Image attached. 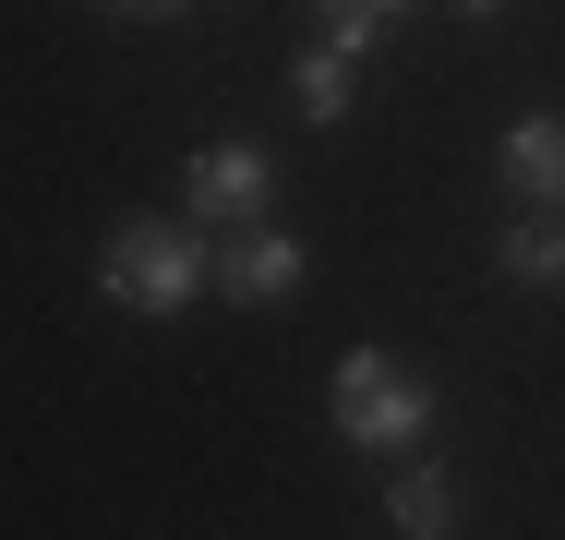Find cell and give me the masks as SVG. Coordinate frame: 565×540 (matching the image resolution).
I'll return each instance as SVG.
<instances>
[{"label":"cell","mask_w":565,"mask_h":540,"mask_svg":"<svg viewBox=\"0 0 565 540\" xmlns=\"http://www.w3.org/2000/svg\"><path fill=\"white\" fill-rule=\"evenodd\" d=\"M97 289L145 324H181L205 289H217V228L205 216H120L97 240Z\"/></svg>","instance_id":"obj_1"},{"label":"cell","mask_w":565,"mask_h":540,"mask_svg":"<svg viewBox=\"0 0 565 540\" xmlns=\"http://www.w3.org/2000/svg\"><path fill=\"white\" fill-rule=\"evenodd\" d=\"M326 421H338V444H361V456H409V444L434 432V385H422L397 348H349L338 385H326Z\"/></svg>","instance_id":"obj_2"},{"label":"cell","mask_w":565,"mask_h":540,"mask_svg":"<svg viewBox=\"0 0 565 540\" xmlns=\"http://www.w3.org/2000/svg\"><path fill=\"white\" fill-rule=\"evenodd\" d=\"M301 277H313V252H301L277 216L217 228V301H241V313H277V301H301Z\"/></svg>","instance_id":"obj_3"},{"label":"cell","mask_w":565,"mask_h":540,"mask_svg":"<svg viewBox=\"0 0 565 540\" xmlns=\"http://www.w3.org/2000/svg\"><path fill=\"white\" fill-rule=\"evenodd\" d=\"M181 216H205V228L277 216V156H265V144H205V156L181 169Z\"/></svg>","instance_id":"obj_4"},{"label":"cell","mask_w":565,"mask_h":540,"mask_svg":"<svg viewBox=\"0 0 565 540\" xmlns=\"http://www.w3.org/2000/svg\"><path fill=\"white\" fill-rule=\"evenodd\" d=\"M493 169H505L518 205H565V108H518L505 144H493Z\"/></svg>","instance_id":"obj_5"},{"label":"cell","mask_w":565,"mask_h":540,"mask_svg":"<svg viewBox=\"0 0 565 540\" xmlns=\"http://www.w3.org/2000/svg\"><path fill=\"white\" fill-rule=\"evenodd\" d=\"M457 505H469V493H457L446 456H397V480H385V529H397V540H446Z\"/></svg>","instance_id":"obj_6"},{"label":"cell","mask_w":565,"mask_h":540,"mask_svg":"<svg viewBox=\"0 0 565 540\" xmlns=\"http://www.w3.org/2000/svg\"><path fill=\"white\" fill-rule=\"evenodd\" d=\"M493 264H505L518 289H554L565 277V205H518V228L493 240Z\"/></svg>","instance_id":"obj_7"},{"label":"cell","mask_w":565,"mask_h":540,"mask_svg":"<svg viewBox=\"0 0 565 540\" xmlns=\"http://www.w3.org/2000/svg\"><path fill=\"white\" fill-rule=\"evenodd\" d=\"M349 73H361V61H349L338 36H313V48H301V73H289L301 120H349Z\"/></svg>","instance_id":"obj_8"},{"label":"cell","mask_w":565,"mask_h":540,"mask_svg":"<svg viewBox=\"0 0 565 540\" xmlns=\"http://www.w3.org/2000/svg\"><path fill=\"white\" fill-rule=\"evenodd\" d=\"M313 24H326V36H338L349 61H373V48H385V36H397V24H409V0H313Z\"/></svg>","instance_id":"obj_9"},{"label":"cell","mask_w":565,"mask_h":540,"mask_svg":"<svg viewBox=\"0 0 565 540\" xmlns=\"http://www.w3.org/2000/svg\"><path fill=\"white\" fill-rule=\"evenodd\" d=\"M109 12H132V24H157V12H193V0H109Z\"/></svg>","instance_id":"obj_10"},{"label":"cell","mask_w":565,"mask_h":540,"mask_svg":"<svg viewBox=\"0 0 565 540\" xmlns=\"http://www.w3.org/2000/svg\"><path fill=\"white\" fill-rule=\"evenodd\" d=\"M457 12H469V24H481V12H518V0H457Z\"/></svg>","instance_id":"obj_11"}]
</instances>
